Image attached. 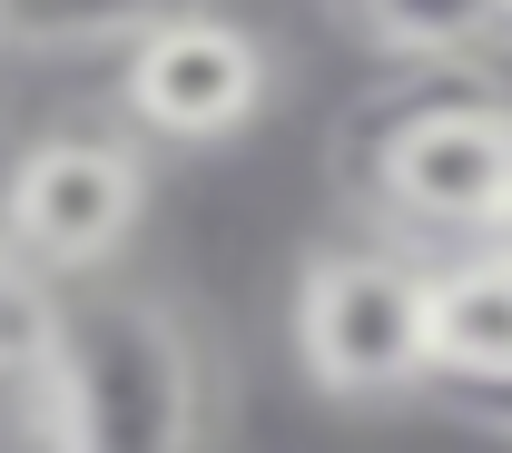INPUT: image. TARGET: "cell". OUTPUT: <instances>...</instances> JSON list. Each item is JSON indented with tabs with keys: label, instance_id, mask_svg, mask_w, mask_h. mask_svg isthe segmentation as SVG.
<instances>
[{
	"label": "cell",
	"instance_id": "5b68a950",
	"mask_svg": "<svg viewBox=\"0 0 512 453\" xmlns=\"http://www.w3.org/2000/svg\"><path fill=\"white\" fill-rule=\"evenodd\" d=\"M276 69H266V40L227 10H158L138 40L119 50V109L138 138L158 148H227V138L256 129Z\"/></svg>",
	"mask_w": 512,
	"mask_h": 453
},
{
	"label": "cell",
	"instance_id": "277c9868",
	"mask_svg": "<svg viewBox=\"0 0 512 453\" xmlns=\"http://www.w3.org/2000/svg\"><path fill=\"white\" fill-rule=\"evenodd\" d=\"M138 217H148V168L109 129H50L0 178V247L50 286L99 276L138 237Z\"/></svg>",
	"mask_w": 512,
	"mask_h": 453
},
{
	"label": "cell",
	"instance_id": "7a4b0ae2",
	"mask_svg": "<svg viewBox=\"0 0 512 453\" xmlns=\"http://www.w3.org/2000/svg\"><path fill=\"white\" fill-rule=\"evenodd\" d=\"M355 188L394 227L483 247L493 217L512 207V99L493 79H434V89L394 99L384 119H365Z\"/></svg>",
	"mask_w": 512,
	"mask_h": 453
},
{
	"label": "cell",
	"instance_id": "ba28073f",
	"mask_svg": "<svg viewBox=\"0 0 512 453\" xmlns=\"http://www.w3.org/2000/svg\"><path fill=\"white\" fill-rule=\"evenodd\" d=\"M178 0H0V50H128Z\"/></svg>",
	"mask_w": 512,
	"mask_h": 453
},
{
	"label": "cell",
	"instance_id": "30bf717a",
	"mask_svg": "<svg viewBox=\"0 0 512 453\" xmlns=\"http://www.w3.org/2000/svg\"><path fill=\"white\" fill-rule=\"evenodd\" d=\"M0 453H60L50 404H40V375H30V365H10V375H0Z\"/></svg>",
	"mask_w": 512,
	"mask_h": 453
},
{
	"label": "cell",
	"instance_id": "3957f363",
	"mask_svg": "<svg viewBox=\"0 0 512 453\" xmlns=\"http://www.w3.org/2000/svg\"><path fill=\"white\" fill-rule=\"evenodd\" d=\"M286 335H296L306 385L335 394V404L434 385V345H424V266L404 257V247H384V237L316 247L306 276H296Z\"/></svg>",
	"mask_w": 512,
	"mask_h": 453
},
{
	"label": "cell",
	"instance_id": "6da1fadb",
	"mask_svg": "<svg viewBox=\"0 0 512 453\" xmlns=\"http://www.w3.org/2000/svg\"><path fill=\"white\" fill-rule=\"evenodd\" d=\"M40 404L60 453H207V345L168 296L138 286H50V335H40Z\"/></svg>",
	"mask_w": 512,
	"mask_h": 453
},
{
	"label": "cell",
	"instance_id": "8992f818",
	"mask_svg": "<svg viewBox=\"0 0 512 453\" xmlns=\"http://www.w3.org/2000/svg\"><path fill=\"white\" fill-rule=\"evenodd\" d=\"M424 345L453 394L512 385V257L503 247H463L424 266Z\"/></svg>",
	"mask_w": 512,
	"mask_h": 453
},
{
	"label": "cell",
	"instance_id": "9c48e42d",
	"mask_svg": "<svg viewBox=\"0 0 512 453\" xmlns=\"http://www.w3.org/2000/svg\"><path fill=\"white\" fill-rule=\"evenodd\" d=\"M40 335H50V276H30L0 247V375L10 365H40Z\"/></svg>",
	"mask_w": 512,
	"mask_h": 453
},
{
	"label": "cell",
	"instance_id": "8fae6325",
	"mask_svg": "<svg viewBox=\"0 0 512 453\" xmlns=\"http://www.w3.org/2000/svg\"><path fill=\"white\" fill-rule=\"evenodd\" d=\"M453 414H463V424H483V434H503V444H512V385H473V394H453Z\"/></svg>",
	"mask_w": 512,
	"mask_h": 453
},
{
	"label": "cell",
	"instance_id": "52a82bcc",
	"mask_svg": "<svg viewBox=\"0 0 512 453\" xmlns=\"http://www.w3.org/2000/svg\"><path fill=\"white\" fill-rule=\"evenodd\" d=\"M365 50L404 60L424 79H483L493 60H512V0H345Z\"/></svg>",
	"mask_w": 512,
	"mask_h": 453
},
{
	"label": "cell",
	"instance_id": "4fadbf2b",
	"mask_svg": "<svg viewBox=\"0 0 512 453\" xmlns=\"http://www.w3.org/2000/svg\"><path fill=\"white\" fill-rule=\"evenodd\" d=\"M483 247H503V257H512V207H503V217H493V237H483Z\"/></svg>",
	"mask_w": 512,
	"mask_h": 453
},
{
	"label": "cell",
	"instance_id": "7c38bea8",
	"mask_svg": "<svg viewBox=\"0 0 512 453\" xmlns=\"http://www.w3.org/2000/svg\"><path fill=\"white\" fill-rule=\"evenodd\" d=\"M20 119V50H0V129Z\"/></svg>",
	"mask_w": 512,
	"mask_h": 453
}]
</instances>
